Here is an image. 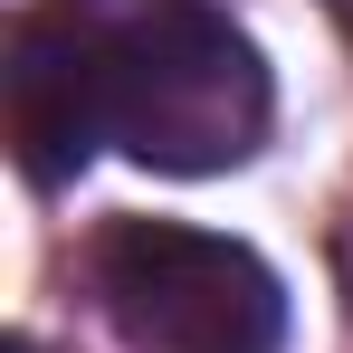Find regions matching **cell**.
I'll return each instance as SVG.
<instances>
[{"instance_id": "cell-4", "label": "cell", "mask_w": 353, "mask_h": 353, "mask_svg": "<svg viewBox=\"0 0 353 353\" xmlns=\"http://www.w3.org/2000/svg\"><path fill=\"white\" fill-rule=\"evenodd\" d=\"M325 10H334V19H344V29H353V0H325Z\"/></svg>"}, {"instance_id": "cell-1", "label": "cell", "mask_w": 353, "mask_h": 353, "mask_svg": "<svg viewBox=\"0 0 353 353\" xmlns=\"http://www.w3.org/2000/svg\"><path fill=\"white\" fill-rule=\"evenodd\" d=\"M105 86H115V143L143 172L201 181L268 143V67L201 0H153L143 19L105 29Z\"/></svg>"}, {"instance_id": "cell-3", "label": "cell", "mask_w": 353, "mask_h": 353, "mask_svg": "<svg viewBox=\"0 0 353 353\" xmlns=\"http://www.w3.org/2000/svg\"><path fill=\"white\" fill-rule=\"evenodd\" d=\"M0 96H10V153L39 191L86 172L96 143H115V86H105V29L67 19V10H29L10 29V67H0Z\"/></svg>"}, {"instance_id": "cell-5", "label": "cell", "mask_w": 353, "mask_h": 353, "mask_svg": "<svg viewBox=\"0 0 353 353\" xmlns=\"http://www.w3.org/2000/svg\"><path fill=\"white\" fill-rule=\"evenodd\" d=\"M10 353H39V344H10Z\"/></svg>"}, {"instance_id": "cell-2", "label": "cell", "mask_w": 353, "mask_h": 353, "mask_svg": "<svg viewBox=\"0 0 353 353\" xmlns=\"http://www.w3.org/2000/svg\"><path fill=\"white\" fill-rule=\"evenodd\" d=\"M96 296L143 353H277L287 287L258 248L181 220H115L96 239Z\"/></svg>"}]
</instances>
